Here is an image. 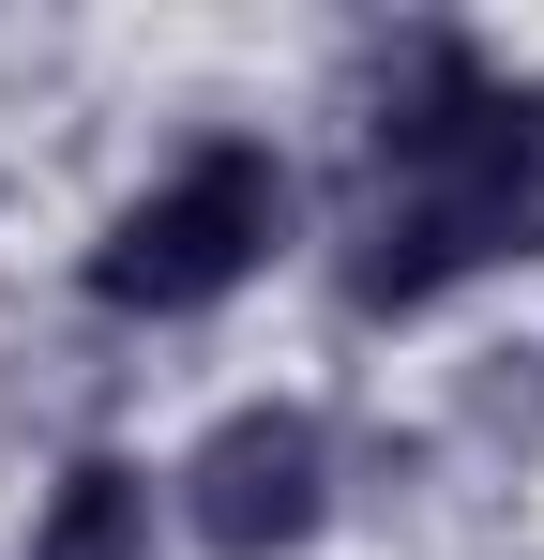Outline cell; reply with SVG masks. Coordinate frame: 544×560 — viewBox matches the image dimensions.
Returning <instances> with one entry per match:
<instances>
[{"label": "cell", "mask_w": 544, "mask_h": 560, "mask_svg": "<svg viewBox=\"0 0 544 560\" xmlns=\"http://www.w3.org/2000/svg\"><path fill=\"white\" fill-rule=\"evenodd\" d=\"M287 228H303L287 152H272V137H197L181 167H152V183L91 228L76 303L91 318H212V303H243V288L287 258Z\"/></svg>", "instance_id": "1"}, {"label": "cell", "mask_w": 544, "mask_h": 560, "mask_svg": "<svg viewBox=\"0 0 544 560\" xmlns=\"http://www.w3.org/2000/svg\"><path fill=\"white\" fill-rule=\"evenodd\" d=\"M152 530H167V485H152V455H61V485L31 500V546L15 560H152Z\"/></svg>", "instance_id": "4"}, {"label": "cell", "mask_w": 544, "mask_h": 560, "mask_svg": "<svg viewBox=\"0 0 544 560\" xmlns=\"http://www.w3.org/2000/svg\"><path fill=\"white\" fill-rule=\"evenodd\" d=\"M544 243V167H453V183H363L333 228V303L363 334H409L439 318L453 288L515 273Z\"/></svg>", "instance_id": "2"}, {"label": "cell", "mask_w": 544, "mask_h": 560, "mask_svg": "<svg viewBox=\"0 0 544 560\" xmlns=\"http://www.w3.org/2000/svg\"><path fill=\"white\" fill-rule=\"evenodd\" d=\"M333 500H348V455H333V424L303 409V394H243V409H212L167 469V530L197 560H303L333 530Z\"/></svg>", "instance_id": "3"}]
</instances>
